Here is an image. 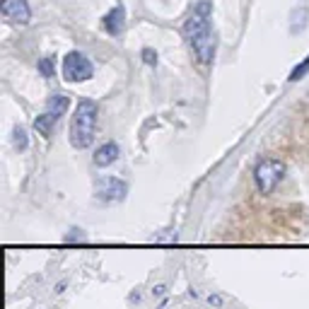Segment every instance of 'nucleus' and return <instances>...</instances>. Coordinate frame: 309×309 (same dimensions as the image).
I'll return each mask as SVG.
<instances>
[{
	"label": "nucleus",
	"instance_id": "f257e3e1",
	"mask_svg": "<svg viewBox=\"0 0 309 309\" xmlns=\"http://www.w3.org/2000/svg\"><path fill=\"white\" fill-rule=\"evenodd\" d=\"M210 15H213L210 0H200V2L193 7V12L188 15L184 27H182L186 44L191 46L196 61L200 63V65H210L213 58H215V49H218L215 32H213V27H210Z\"/></svg>",
	"mask_w": 309,
	"mask_h": 309
},
{
	"label": "nucleus",
	"instance_id": "f03ea898",
	"mask_svg": "<svg viewBox=\"0 0 309 309\" xmlns=\"http://www.w3.org/2000/svg\"><path fill=\"white\" fill-rule=\"evenodd\" d=\"M97 119H99V107L92 99H80L75 107V114L70 119L68 128V140L75 150H87L94 143V130H97Z\"/></svg>",
	"mask_w": 309,
	"mask_h": 309
},
{
	"label": "nucleus",
	"instance_id": "7ed1b4c3",
	"mask_svg": "<svg viewBox=\"0 0 309 309\" xmlns=\"http://www.w3.org/2000/svg\"><path fill=\"white\" fill-rule=\"evenodd\" d=\"M285 162L280 160H273V157H266L261 160L256 167H254V184L258 188V193L263 196H271L275 191V186L285 179Z\"/></svg>",
	"mask_w": 309,
	"mask_h": 309
},
{
	"label": "nucleus",
	"instance_id": "20e7f679",
	"mask_svg": "<svg viewBox=\"0 0 309 309\" xmlns=\"http://www.w3.org/2000/svg\"><path fill=\"white\" fill-rule=\"evenodd\" d=\"M92 75H94V65L82 51H70L63 58V80H68V82H87V80H92Z\"/></svg>",
	"mask_w": 309,
	"mask_h": 309
},
{
	"label": "nucleus",
	"instance_id": "39448f33",
	"mask_svg": "<svg viewBox=\"0 0 309 309\" xmlns=\"http://www.w3.org/2000/svg\"><path fill=\"white\" fill-rule=\"evenodd\" d=\"M94 193H97L99 200H107V203L124 200L126 193H128V184H126L124 179H116V177H102V179L97 182Z\"/></svg>",
	"mask_w": 309,
	"mask_h": 309
},
{
	"label": "nucleus",
	"instance_id": "423d86ee",
	"mask_svg": "<svg viewBox=\"0 0 309 309\" xmlns=\"http://www.w3.org/2000/svg\"><path fill=\"white\" fill-rule=\"evenodd\" d=\"M0 12L15 24H27L32 19V7L27 0H0Z\"/></svg>",
	"mask_w": 309,
	"mask_h": 309
},
{
	"label": "nucleus",
	"instance_id": "0eeeda50",
	"mask_svg": "<svg viewBox=\"0 0 309 309\" xmlns=\"http://www.w3.org/2000/svg\"><path fill=\"white\" fill-rule=\"evenodd\" d=\"M102 27H104V32L107 34H111V36H119L121 32H124L126 27V12H124V5H116V7H111L104 17H102Z\"/></svg>",
	"mask_w": 309,
	"mask_h": 309
},
{
	"label": "nucleus",
	"instance_id": "6e6552de",
	"mask_svg": "<svg viewBox=\"0 0 309 309\" xmlns=\"http://www.w3.org/2000/svg\"><path fill=\"white\" fill-rule=\"evenodd\" d=\"M119 157H121V147H119L114 140H109V143H104V145H99V147H97V152H94L92 162H94V167L104 169V167L114 164Z\"/></svg>",
	"mask_w": 309,
	"mask_h": 309
},
{
	"label": "nucleus",
	"instance_id": "1a4fd4ad",
	"mask_svg": "<svg viewBox=\"0 0 309 309\" xmlns=\"http://www.w3.org/2000/svg\"><path fill=\"white\" fill-rule=\"evenodd\" d=\"M68 109H70V99H68L65 94H51L49 102H46V111H49L51 116H56L58 121L68 114Z\"/></svg>",
	"mask_w": 309,
	"mask_h": 309
},
{
	"label": "nucleus",
	"instance_id": "9d476101",
	"mask_svg": "<svg viewBox=\"0 0 309 309\" xmlns=\"http://www.w3.org/2000/svg\"><path fill=\"white\" fill-rule=\"evenodd\" d=\"M56 124H58V119H56V116H51L49 111H44V114H39V116L34 119V130H36L39 135H44V138H51Z\"/></svg>",
	"mask_w": 309,
	"mask_h": 309
},
{
	"label": "nucleus",
	"instance_id": "9b49d317",
	"mask_svg": "<svg viewBox=\"0 0 309 309\" xmlns=\"http://www.w3.org/2000/svg\"><path fill=\"white\" fill-rule=\"evenodd\" d=\"M12 145H15L17 152H24L29 147V138H27V130L22 126H15V130H12Z\"/></svg>",
	"mask_w": 309,
	"mask_h": 309
},
{
	"label": "nucleus",
	"instance_id": "f8f14e48",
	"mask_svg": "<svg viewBox=\"0 0 309 309\" xmlns=\"http://www.w3.org/2000/svg\"><path fill=\"white\" fill-rule=\"evenodd\" d=\"M54 73H56V65H54V58H51V56L39 58V75H44V77H54Z\"/></svg>",
	"mask_w": 309,
	"mask_h": 309
},
{
	"label": "nucleus",
	"instance_id": "ddd939ff",
	"mask_svg": "<svg viewBox=\"0 0 309 309\" xmlns=\"http://www.w3.org/2000/svg\"><path fill=\"white\" fill-rule=\"evenodd\" d=\"M307 73H309V56H307V58H305L302 63H300V65H295V68H292V73H290V82H297V80H302Z\"/></svg>",
	"mask_w": 309,
	"mask_h": 309
},
{
	"label": "nucleus",
	"instance_id": "4468645a",
	"mask_svg": "<svg viewBox=\"0 0 309 309\" xmlns=\"http://www.w3.org/2000/svg\"><path fill=\"white\" fill-rule=\"evenodd\" d=\"M140 56H143V61L147 63V65H157V51H152V49H143Z\"/></svg>",
	"mask_w": 309,
	"mask_h": 309
},
{
	"label": "nucleus",
	"instance_id": "2eb2a0df",
	"mask_svg": "<svg viewBox=\"0 0 309 309\" xmlns=\"http://www.w3.org/2000/svg\"><path fill=\"white\" fill-rule=\"evenodd\" d=\"M208 305L215 309H220L225 305V300H222V295H218V292H213V295H208Z\"/></svg>",
	"mask_w": 309,
	"mask_h": 309
},
{
	"label": "nucleus",
	"instance_id": "dca6fc26",
	"mask_svg": "<svg viewBox=\"0 0 309 309\" xmlns=\"http://www.w3.org/2000/svg\"><path fill=\"white\" fill-rule=\"evenodd\" d=\"M162 295H167V285H162V283H160V285H155V288H152V297H162Z\"/></svg>",
	"mask_w": 309,
	"mask_h": 309
},
{
	"label": "nucleus",
	"instance_id": "f3484780",
	"mask_svg": "<svg viewBox=\"0 0 309 309\" xmlns=\"http://www.w3.org/2000/svg\"><path fill=\"white\" fill-rule=\"evenodd\" d=\"M65 288H68V283H65V280H61V283H56V288H54V292L58 295V292H63Z\"/></svg>",
	"mask_w": 309,
	"mask_h": 309
}]
</instances>
